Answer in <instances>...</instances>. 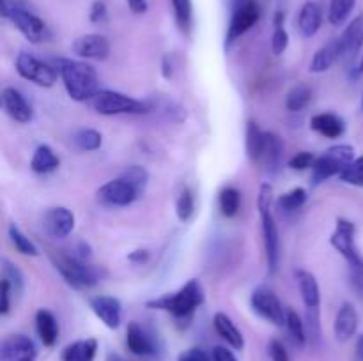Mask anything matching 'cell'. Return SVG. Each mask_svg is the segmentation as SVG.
I'll list each match as a JSON object with an SVG mask.
<instances>
[{"label": "cell", "instance_id": "e0dca14e", "mask_svg": "<svg viewBox=\"0 0 363 361\" xmlns=\"http://www.w3.org/2000/svg\"><path fill=\"white\" fill-rule=\"evenodd\" d=\"M284 161V140L273 131L264 133V144H262L261 156H259V165L266 170V173L275 176L280 170Z\"/></svg>", "mask_w": 363, "mask_h": 361}, {"label": "cell", "instance_id": "f546056e", "mask_svg": "<svg viewBox=\"0 0 363 361\" xmlns=\"http://www.w3.org/2000/svg\"><path fill=\"white\" fill-rule=\"evenodd\" d=\"M170 6H172L177 28L184 35H190L194 30V2L191 0H170Z\"/></svg>", "mask_w": 363, "mask_h": 361}, {"label": "cell", "instance_id": "1f68e13d", "mask_svg": "<svg viewBox=\"0 0 363 361\" xmlns=\"http://www.w3.org/2000/svg\"><path fill=\"white\" fill-rule=\"evenodd\" d=\"M311 99H312L311 87L305 84H298L287 92L286 108L289 110V112H301L303 108H307Z\"/></svg>", "mask_w": 363, "mask_h": 361}, {"label": "cell", "instance_id": "603a6c76", "mask_svg": "<svg viewBox=\"0 0 363 361\" xmlns=\"http://www.w3.org/2000/svg\"><path fill=\"white\" fill-rule=\"evenodd\" d=\"M311 127L325 138H339L346 133V122L339 115L330 112L315 113L311 119Z\"/></svg>", "mask_w": 363, "mask_h": 361}, {"label": "cell", "instance_id": "6da1fadb", "mask_svg": "<svg viewBox=\"0 0 363 361\" xmlns=\"http://www.w3.org/2000/svg\"><path fill=\"white\" fill-rule=\"evenodd\" d=\"M53 66L59 71V76L66 87L67 96L74 101H91L99 91L98 73L92 66L82 60L59 57L53 60Z\"/></svg>", "mask_w": 363, "mask_h": 361}, {"label": "cell", "instance_id": "816d5d0a", "mask_svg": "<svg viewBox=\"0 0 363 361\" xmlns=\"http://www.w3.org/2000/svg\"><path fill=\"white\" fill-rule=\"evenodd\" d=\"M211 354H213V361H238L236 356L233 354V350L222 345L215 347Z\"/></svg>", "mask_w": 363, "mask_h": 361}, {"label": "cell", "instance_id": "4dcf8cb0", "mask_svg": "<svg viewBox=\"0 0 363 361\" xmlns=\"http://www.w3.org/2000/svg\"><path fill=\"white\" fill-rule=\"evenodd\" d=\"M2 282H6L9 285L11 294H13V299L20 297L23 294L25 289V278H23V273L9 262L7 258L2 260Z\"/></svg>", "mask_w": 363, "mask_h": 361}, {"label": "cell", "instance_id": "e575fe53", "mask_svg": "<svg viewBox=\"0 0 363 361\" xmlns=\"http://www.w3.org/2000/svg\"><path fill=\"white\" fill-rule=\"evenodd\" d=\"M264 133L259 124L255 120H250L247 126V152L248 158L252 159L254 163L259 161V156H261V149L262 144H264Z\"/></svg>", "mask_w": 363, "mask_h": 361}, {"label": "cell", "instance_id": "4316f807", "mask_svg": "<svg viewBox=\"0 0 363 361\" xmlns=\"http://www.w3.org/2000/svg\"><path fill=\"white\" fill-rule=\"evenodd\" d=\"M342 57V52H340V41L339 38L332 39V41L326 42L325 46L318 50L314 53L311 60V71L312 73H325L328 71L333 64H337Z\"/></svg>", "mask_w": 363, "mask_h": 361}, {"label": "cell", "instance_id": "484cf974", "mask_svg": "<svg viewBox=\"0 0 363 361\" xmlns=\"http://www.w3.org/2000/svg\"><path fill=\"white\" fill-rule=\"evenodd\" d=\"M296 280L298 287H300L301 299H303L307 310H319V304H321V289H319V283L315 280V276L312 273L300 269L296 271Z\"/></svg>", "mask_w": 363, "mask_h": 361}, {"label": "cell", "instance_id": "ac0fdd59", "mask_svg": "<svg viewBox=\"0 0 363 361\" xmlns=\"http://www.w3.org/2000/svg\"><path fill=\"white\" fill-rule=\"evenodd\" d=\"M71 50H73V53H77L80 59L103 60L108 57L110 42L108 39L101 34H85L74 39Z\"/></svg>", "mask_w": 363, "mask_h": 361}, {"label": "cell", "instance_id": "b9f144b4", "mask_svg": "<svg viewBox=\"0 0 363 361\" xmlns=\"http://www.w3.org/2000/svg\"><path fill=\"white\" fill-rule=\"evenodd\" d=\"M339 179L342 180V183L351 184V186H363V156L354 158L353 161L344 168V172L340 173Z\"/></svg>", "mask_w": 363, "mask_h": 361}, {"label": "cell", "instance_id": "7bdbcfd3", "mask_svg": "<svg viewBox=\"0 0 363 361\" xmlns=\"http://www.w3.org/2000/svg\"><path fill=\"white\" fill-rule=\"evenodd\" d=\"M315 163V156L312 154V152L308 151H301V152H296V154L293 156V158L289 159V168L291 170H308L312 168Z\"/></svg>", "mask_w": 363, "mask_h": 361}, {"label": "cell", "instance_id": "ab89813d", "mask_svg": "<svg viewBox=\"0 0 363 361\" xmlns=\"http://www.w3.org/2000/svg\"><path fill=\"white\" fill-rule=\"evenodd\" d=\"M74 142H77L78 147L85 152H92L98 151L103 144V137L99 131L92 130V127H84V130L78 131L74 134Z\"/></svg>", "mask_w": 363, "mask_h": 361}, {"label": "cell", "instance_id": "f1b7e54d", "mask_svg": "<svg viewBox=\"0 0 363 361\" xmlns=\"http://www.w3.org/2000/svg\"><path fill=\"white\" fill-rule=\"evenodd\" d=\"M59 166H60V158L55 154V151H53L50 145L41 144L35 147L34 154H32V159H30L32 172L45 176V173L55 172Z\"/></svg>", "mask_w": 363, "mask_h": 361}, {"label": "cell", "instance_id": "8fae6325", "mask_svg": "<svg viewBox=\"0 0 363 361\" xmlns=\"http://www.w3.org/2000/svg\"><path fill=\"white\" fill-rule=\"evenodd\" d=\"M7 20L18 28V30L23 34V38L27 39L32 45H39V42H45L50 39V28L45 23L41 16L32 11V7H23L20 11H14Z\"/></svg>", "mask_w": 363, "mask_h": 361}, {"label": "cell", "instance_id": "4fadbf2b", "mask_svg": "<svg viewBox=\"0 0 363 361\" xmlns=\"http://www.w3.org/2000/svg\"><path fill=\"white\" fill-rule=\"evenodd\" d=\"M38 347L27 335L14 333L0 343V361H35Z\"/></svg>", "mask_w": 363, "mask_h": 361}, {"label": "cell", "instance_id": "c3c4849f", "mask_svg": "<svg viewBox=\"0 0 363 361\" xmlns=\"http://www.w3.org/2000/svg\"><path fill=\"white\" fill-rule=\"evenodd\" d=\"M268 350H269V356H272V361H291L286 347H284V343H280L279 340H272V342H269Z\"/></svg>", "mask_w": 363, "mask_h": 361}, {"label": "cell", "instance_id": "cb8c5ba5", "mask_svg": "<svg viewBox=\"0 0 363 361\" xmlns=\"http://www.w3.org/2000/svg\"><path fill=\"white\" fill-rule=\"evenodd\" d=\"M213 326H215L216 333L225 340L227 345L233 347V349L236 350H243L245 336L243 333L238 329V326L234 324V321L229 317V315L223 314V311L215 314V317H213Z\"/></svg>", "mask_w": 363, "mask_h": 361}, {"label": "cell", "instance_id": "f6af8a7d", "mask_svg": "<svg viewBox=\"0 0 363 361\" xmlns=\"http://www.w3.org/2000/svg\"><path fill=\"white\" fill-rule=\"evenodd\" d=\"M177 361H213V354L206 353L201 347H191V349L183 350L177 356Z\"/></svg>", "mask_w": 363, "mask_h": 361}, {"label": "cell", "instance_id": "83f0119b", "mask_svg": "<svg viewBox=\"0 0 363 361\" xmlns=\"http://www.w3.org/2000/svg\"><path fill=\"white\" fill-rule=\"evenodd\" d=\"M98 354V340L96 338H82L69 343L60 354L62 361H94Z\"/></svg>", "mask_w": 363, "mask_h": 361}, {"label": "cell", "instance_id": "2e32d148", "mask_svg": "<svg viewBox=\"0 0 363 361\" xmlns=\"http://www.w3.org/2000/svg\"><path fill=\"white\" fill-rule=\"evenodd\" d=\"M0 98H2V108L13 120L20 124H28L34 119V110H32L30 103L18 88L4 87Z\"/></svg>", "mask_w": 363, "mask_h": 361}, {"label": "cell", "instance_id": "836d02e7", "mask_svg": "<svg viewBox=\"0 0 363 361\" xmlns=\"http://www.w3.org/2000/svg\"><path fill=\"white\" fill-rule=\"evenodd\" d=\"M218 207L225 218H233L240 212L241 207V193L233 186H227L220 191L218 197Z\"/></svg>", "mask_w": 363, "mask_h": 361}, {"label": "cell", "instance_id": "5b68a950", "mask_svg": "<svg viewBox=\"0 0 363 361\" xmlns=\"http://www.w3.org/2000/svg\"><path fill=\"white\" fill-rule=\"evenodd\" d=\"M53 264L60 276L66 280L67 285H71L73 289H91V287L98 285L105 275L101 268H96L87 260H80L73 255H59L57 258H53Z\"/></svg>", "mask_w": 363, "mask_h": 361}, {"label": "cell", "instance_id": "681fc988", "mask_svg": "<svg viewBox=\"0 0 363 361\" xmlns=\"http://www.w3.org/2000/svg\"><path fill=\"white\" fill-rule=\"evenodd\" d=\"M105 18H106L105 2H101V0H96V2H92L91 11H89V20H91L92 23H99V21H103Z\"/></svg>", "mask_w": 363, "mask_h": 361}, {"label": "cell", "instance_id": "ffe728a7", "mask_svg": "<svg viewBox=\"0 0 363 361\" xmlns=\"http://www.w3.org/2000/svg\"><path fill=\"white\" fill-rule=\"evenodd\" d=\"M126 347L135 356H155L156 354V342L145 328H142L138 322H130L126 329Z\"/></svg>", "mask_w": 363, "mask_h": 361}, {"label": "cell", "instance_id": "60d3db41", "mask_svg": "<svg viewBox=\"0 0 363 361\" xmlns=\"http://www.w3.org/2000/svg\"><path fill=\"white\" fill-rule=\"evenodd\" d=\"M121 177H124L128 183L133 184L135 190H137L140 195L144 193L145 188H147V184H149V172L140 165L128 166V168L121 173Z\"/></svg>", "mask_w": 363, "mask_h": 361}, {"label": "cell", "instance_id": "f907efd6", "mask_svg": "<svg viewBox=\"0 0 363 361\" xmlns=\"http://www.w3.org/2000/svg\"><path fill=\"white\" fill-rule=\"evenodd\" d=\"M350 278H351V285H353V289L357 290L358 296L363 299V268L350 269Z\"/></svg>", "mask_w": 363, "mask_h": 361}, {"label": "cell", "instance_id": "f35d334b", "mask_svg": "<svg viewBox=\"0 0 363 361\" xmlns=\"http://www.w3.org/2000/svg\"><path fill=\"white\" fill-rule=\"evenodd\" d=\"M287 331H289L291 338L294 340V343L300 347H303L307 343V328H305V322L301 321L300 315L294 310H287Z\"/></svg>", "mask_w": 363, "mask_h": 361}, {"label": "cell", "instance_id": "52a82bcc", "mask_svg": "<svg viewBox=\"0 0 363 361\" xmlns=\"http://www.w3.org/2000/svg\"><path fill=\"white\" fill-rule=\"evenodd\" d=\"M14 67H16V73L21 78L39 85V87H52L57 81V76H59V71H57L55 66L27 52L18 53L16 60H14Z\"/></svg>", "mask_w": 363, "mask_h": 361}, {"label": "cell", "instance_id": "8d00e7d4", "mask_svg": "<svg viewBox=\"0 0 363 361\" xmlns=\"http://www.w3.org/2000/svg\"><path fill=\"white\" fill-rule=\"evenodd\" d=\"M357 0H330V9H328V21L335 27L342 25L347 21V18L353 13Z\"/></svg>", "mask_w": 363, "mask_h": 361}, {"label": "cell", "instance_id": "7c38bea8", "mask_svg": "<svg viewBox=\"0 0 363 361\" xmlns=\"http://www.w3.org/2000/svg\"><path fill=\"white\" fill-rule=\"evenodd\" d=\"M138 197H140V193L124 177L108 180V183L99 186V190L96 191L98 202L106 205V207H126V205L133 204Z\"/></svg>", "mask_w": 363, "mask_h": 361}, {"label": "cell", "instance_id": "d6a6232c", "mask_svg": "<svg viewBox=\"0 0 363 361\" xmlns=\"http://www.w3.org/2000/svg\"><path fill=\"white\" fill-rule=\"evenodd\" d=\"M7 234H9V241L14 248H16L18 253L28 255V257H38L39 250L27 236L20 230V227L16 223H9L7 227Z\"/></svg>", "mask_w": 363, "mask_h": 361}, {"label": "cell", "instance_id": "30bf717a", "mask_svg": "<svg viewBox=\"0 0 363 361\" xmlns=\"http://www.w3.org/2000/svg\"><path fill=\"white\" fill-rule=\"evenodd\" d=\"M250 306L261 319L268 321L277 328L287 324V310L280 303L279 296L268 287H257L250 296Z\"/></svg>", "mask_w": 363, "mask_h": 361}, {"label": "cell", "instance_id": "9c48e42d", "mask_svg": "<svg viewBox=\"0 0 363 361\" xmlns=\"http://www.w3.org/2000/svg\"><path fill=\"white\" fill-rule=\"evenodd\" d=\"M233 7V16H230L229 27L225 32V48L229 50L241 35L247 34L252 27H255L261 18V7L257 0H243Z\"/></svg>", "mask_w": 363, "mask_h": 361}, {"label": "cell", "instance_id": "277c9868", "mask_svg": "<svg viewBox=\"0 0 363 361\" xmlns=\"http://www.w3.org/2000/svg\"><path fill=\"white\" fill-rule=\"evenodd\" d=\"M91 106L99 115H142V113L151 112V105L147 101H140L131 96L123 94L117 91H101L91 99Z\"/></svg>", "mask_w": 363, "mask_h": 361}, {"label": "cell", "instance_id": "94428289", "mask_svg": "<svg viewBox=\"0 0 363 361\" xmlns=\"http://www.w3.org/2000/svg\"><path fill=\"white\" fill-rule=\"evenodd\" d=\"M362 110H363V94H362Z\"/></svg>", "mask_w": 363, "mask_h": 361}, {"label": "cell", "instance_id": "ee69618b", "mask_svg": "<svg viewBox=\"0 0 363 361\" xmlns=\"http://www.w3.org/2000/svg\"><path fill=\"white\" fill-rule=\"evenodd\" d=\"M287 46H289V34H287L286 28L284 27L275 28V32H273L272 35L273 53H275V55H282V53L287 50Z\"/></svg>", "mask_w": 363, "mask_h": 361}, {"label": "cell", "instance_id": "db71d44e", "mask_svg": "<svg viewBox=\"0 0 363 361\" xmlns=\"http://www.w3.org/2000/svg\"><path fill=\"white\" fill-rule=\"evenodd\" d=\"M128 260L133 264H144L149 260V251L147 250H135L128 255Z\"/></svg>", "mask_w": 363, "mask_h": 361}, {"label": "cell", "instance_id": "7402d4cb", "mask_svg": "<svg viewBox=\"0 0 363 361\" xmlns=\"http://www.w3.org/2000/svg\"><path fill=\"white\" fill-rule=\"evenodd\" d=\"M323 25V11L319 7V4L312 2H305L301 6L300 13H298V30L303 38H312L319 32Z\"/></svg>", "mask_w": 363, "mask_h": 361}, {"label": "cell", "instance_id": "d590c367", "mask_svg": "<svg viewBox=\"0 0 363 361\" xmlns=\"http://www.w3.org/2000/svg\"><path fill=\"white\" fill-rule=\"evenodd\" d=\"M307 190H303V188H293L287 193L280 195L279 200H277V207L284 212H294L303 207L305 202H307Z\"/></svg>", "mask_w": 363, "mask_h": 361}, {"label": "cell", "instance_id": "74e56055", "mask_svg": "<svg viewBox=\"0 0 363 361\" xmlns=\"http://www.w3.org/2000/svg\"><path fill=\"white\" fill-rule=\"evenodd\" d=\"M176 214L179 222L186 223L195 214V197L190 188H183L176 200Z\"/></svg>", "mask_w": 363, "mask_h": 361}, {"label": "cell", "instance_id": "ba28073f", "mask_svg": "<svg viewBox=\"0 0 363 361\" xmlns=\"http://www.w3.org/2000/svg\"><path fill=\"white\" fill-rule=\"evenodd\" d=\"M354 236H357L354 223L346 218H339L335 223V230H333L332 237H330V243L346 258L350 269H360L363 268V255L358 250Z\"/></svg>", "mask_w": 363, "mask_h": 361}, {"label": "cell", "instance_id": "9a60e30c", "mask_svg": "<svg viewBox=\"0 0 363 361\" xmlns=\"http://www.w3.org/2000/svg\"><path fill=\"white\" fill-rule=\"evenodd\" d=\"M339 41L340 52H342L340 60L342 62H354L363 48V13L350 21Z\"/></svg>", "mask_w": 363, "mask_h": 361}, {"label": "cell", "instance_id": "3957f363", "mask_svg": "<svg viewBox=\"0 0 363 361\" xmlns=\"http://www.w3.org/2000/svg\"><path fill=\"white\" fill-rule=\"evenodd\" d=\"M272 200H273V188L269 184H262L259 190V214H261L262 223V241H264V253L266 262H268V269L272 275H275L277 269L280 265V236L279 229H277L275 218L272 214Z\"/></svg>", "mask_w": 363, "mask_h": 361}, {"label": "cell", "instance_id": "11a10c76", "mask_svg": "<svg viewBox=\"0 0 363 361\" xmlns=\"http://www.w3.org/2000/svg\"><path fill=\"white\" fill-rule=\"evenodd\" d=\"M363 76V55L358 57L353 62V66L350 67V78L351 80H357V78Z\"/></svg>", "mask_w": 363, "mask_h": 361}, {"label": "cell", "instance_id": "d6986e66", "mask_svg": "<svg viewBox=\"0 0 363 361\" xmlns=\"http://www.w3.org/2000/svg\"><path fill=\"white\" fill-rule=\"evenodd\" d=\"M91 310L108 329H117L123 319V304L113 296H96L91 299Z\"/></svg>", "mask_w": 363, "mask_h": 361}, {"label": "cell", "instance_id": "5bb4252c", "mask_svg": "<svg viewBox=\"0 0 363 361\" xmlns=\"http://www.w3.org/2000/svg\"><path fill=\"white\" fill-rule=\"evenodd\" d=\"M74 219L73 211L67 207H52L43 214V227H45L46 234H50L55 239H64V237L71 236L74 230Z\"/></svg>", "mask_w": 363, "mask_h": 361}, {"label": "cell", "instance_id": "91938a15", "mask_svg": "<svg viewBox=\"0 0 363 361\" xmlns=\"http://www.w3.org/2000/svg\"><path fill=\"white\" fill-rule=\"evenodd\" d=\"M108 361H126V360H124V357H121L119 354H110Z\"/></svg>", "mask_w": 363, "mask_h": 361}, {"label": "cell", "instance_id": "680465c9", "mask_svg": "<svg viewBox=\"0 0 363 361\" xmlns=\"http://www.w3.org/2000/svg\"><path fill=\"white\" fill-rule=\"evenodd\" d=\"M357 357L360 361H363V333L358 336V340H357Z\"/></svg>", "mask_w": 363, "mask_h": 361}, {"label": "cell", "instance_id": "6f0895ef", "mask_svg": "<svg viewBox=\"0 0 363 361\" xmlns=\"http://www.w3.org/2000/svg\"><path fill=\"white\" fill-rule=\"evenodd\" d=\"M284 21H286V13H284V11H277V14H275V28L284 27Z\"/></svg>", "mask_w": 363, "mask_h": 361}, {"label": "cell", "instance_id": "f5cc1de1", "mask_svg": "<svg viewBox=\"0 0 363 361\" xmlns=\"http://www.w3.org/2000/svg\"><path fill=\"white\" fill-rule=\"evenodd\" d=\"M126 2H128V7L131 9V13H135V14L147 13V9H149L147 0H126Z\"/></svg>", "mask_w": 363, "mask_h": 361}, {"label": "cell", "instance_id": "7dc6e473", "mask_svg": "<svg viewBox=\"0 0 363 361\" xmlns=\"http://www.w3.org/2000/svg\"><path fill=\"white\" fill-rule=\"evenodd\" d=\"M13 304V294H11L9 285L6 282H0V315H7Z\"/></svg>", "mask_w": 363, "mask_h": 361}, {"label": "cell", "instance_id": "d4e9b609", "mask_svg": "<svg viewBox=\"0 0 363 361\" xmlns=\"http://www.w3.org/2000/svg\"><path fill=\"white\" fill-rule=\"evenodd\" d=\"M35 331L45 347H53L59 340V322L55 315L46 308L35 311Z\"/></svg>", "mask_w": 363, "mask_h": 361}, {"label": "cell", "instance_id": "7a4b0ae2", "mask_svg": "<svg viewBox=\"0 0 363 361\" xmlns=\"http://www.w3.org/2000/svg\"><path fill=\"white\" fill-rule=\"evenodd\" d=\"M202 303H204V289H202V283L197 278H191L177 292L165 294V296L149 299L145 304L151 310L167 311L176 321L188 322L194 317L195 310Z\"/></svg>", "mask_w": 363, "mask_h": 361}, {"label": "cell", "instance_id": "8992f818", "mask_svg": "<svg viewBox=\"0 0 363 361\" xmlns=\"http://www.w3.org/2000/svg\"><path fill=\"white\" fill-rule=\"evenodd\" d=\"M354 159V147L350 144L332 145L319 158H315L312 166V183L321 184L332 177L340 176L347 165Z\"/></svg>", "mask_w": 363, "mask_h": 361}, {"label": "cell", "instance_id": "44dd1931", "mask_svg": "<svg viewBox=\"0 0 363 361\" xmlns=\"http://www.w3.org/2000/svg\"><path fill=\"white\" fill-rule=\"evenodd\" d=\"M358 329V311L351 303H344L339 308L333 321V333L339 342H347L357 335Z\"/></svg>", "mask_w": 363, "mask_h": 361}, {"label": "cell", "instance_id": "9f6ffc18", "mask_svg": "<svg viewBox=\"0 0 363 361\" xmlns=\"http://www.w3.org/2000/svg\"><path fill=\"white\" fill-rule=\"evenodd\" d=\"M174 57L172 55H165V59H163V76L165 78H172L174 74V62H172Z\"/></svg>", "mask_w": 363, "mask_h": 361}, {"label": "cell", "instance_id": "bcb514c9", "mask_svg": "<svg viewBox=\"0 0 363 361\" xmlns=\"http://www.w3.org/2000/svg\"><path fill=\"white\" fill-rule=\"evenodd\" d=\"M23 7H30L28 0H0V14L2 18H9L14 11H20Z\"/></svg>", "mask_w": 363, "mask_h": 361}]
</instances>
